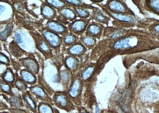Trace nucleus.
<instances>
[{
  "label": "nucleus",
  "mask_w": 159,
  "mask_h": 113,
  "mask_svg": "<svg viewBox=\"0 0 159 113\" xmlns=\"http://www.w3.org/2000/svg\"><path fill=\"white\" fill-rule=\"evenodd\" d=\"M152 38L147 31L130 29L128 33L117 40L109 41L103 39L99 41L92 50L89 60L107 63L117 56L144 53L154 48Z\"/></svg>",
  "instance_id": "1"
},
{
  "label": "nucleus",
  "mask_w": 159,
  "mask_h": 113,
  "mask_svg": "<svg viewBox=\"0 0 159 113\" xmlns=\"http://www.w3.org/2000/svg\"><path fill=\"white\" fill-rule=\"evenodd\" d=\"M103 12L112 18L113 20L111 23L113 26L123 29H134L136 27L138 29L147 31L150 26V19L148 18H141L138 16L114 13L106 10Z\"/></svg>",
  "instance_id": "2"
},
{
  "label": "nucleus",
  "mask_w": 159,
  "mask_h": 113,
  "mask_svg": "<svg viewBox=\"0 0 159 113\" xmlns=\"http://www.w3.org/2000/svg\"><path fill=\"white\" fill-rule=\"evenodd\" d=\"M102 8V10L122 15H125L137 16L134 12L126 4L125 1L123 0H109L106 4L102 3L96 4Z\"/></svg>",
  "instance_id": "3"
},
{
  "label": "nucleus",
  "mask_w": 159,
  "mask_h": 113,
  "mask_svg": "<svg viewBox=\"0 0 159 113\" xmlns=\"http://www.w3.org/2000/svg\"><path fill=\"white\" fill-rule=\"evenodd\" d=\"M29 33L34 42L35 48L44 56L45 59H52L54 56L53 50L45 41L42 35L35 30H30Z\"/></svg>",
  "instance_id": "4"
},
{
  "label": "nucleus",
  "mask_w": 159,
  "mask_h": 113,
  "mask_svg": "<svg viewBox=\"0 0 159 113\" xmlns=\"http://www.w3.org/2000/svg\"><path fill=\"white\" fill-rule=\"evenodd\" d=\"M52 99L54 105L60 109L67 112H70L75 109L73 103L66 91L56 92Z\"/></svg>",
  "instance_id": "5"
},
{
  "label": "nucleus",
  "mask_w": 159,
  "mask_h": 113,
  "mask_svg": "<svg viewBox=\"0 0 159 113\" xmlns=\"http://www.w3.org/2000/svg\"><path fill=\"white\" fill-rule=\"evenodd\" d=\"M40 32L45 41L52 50H54L56 53L59 52L62 45L61 37L48 30L45 28H42Z\"/></svg>",
  "instance_id": "6"
},
{
  "label": "nucleus",
  "mask_w": 159,
  "mask_h": 113,
  "mask_svg": "<svg viewBox=\"0 0 159 113\" xmlns=\"http://www.w3.org/2000/svg\"><path fill=\"white\" fill-rule=\"evenodd\" d=\"M83 83L81 77H75L72 79L69 88L66 90V92L73 103L76 102L81 93Z\"/></svg>",
  "instance_id": "7"
},
{
  "label": "nucleus",
  "mask_w": 159,
  "mask_h": 113,
  "mask_svg": "<svg viewBox=\"0 0 159 113\" xmlns=\"http://www.w3.org/2000/svg\"><path fill=\"white\" fill-rule=\"evenodd\" d=\"M91 20L90 18L87 19H80L76 20L70 23L68 26L70 33L77 36H81L86 32Z\"/></svg>",
  "instance_id": "8"
},
{
  "label": "nucleus",
  "mask_w": 159,
  "mask_h": 113,
  "mask_svg": "<svg viewBox=\"0 0 159 113\" xmlns=\"http://www.w3.org/2000/svg\"><path fill=\"white\" fill-rule=\"evenodd\" d=\"M19 63L25 69L35 75L39 73V65L33 54L30 53L26 57L19 59Z\"/></svg>",
  "instance_id": "9"
},
{
  "label": "nucleus",
  "mask_w": 159,
  "mask_h": 113,
  "mask_svg": "<svg viewBox=\"0 0 159 113\" xmlns=\"http://www.w3.org/2000/svg\"><path fill=\"white\" fill-rule=\"evenodd\" d=\"M32 95L41 102L49 103L52 106L54 105L52 100L42 86L35 85L28 87Z\"/></svg>",
  "instance_id": "10"
},
{
  "label": "nucleus",
  "mask_w": 159,
  "mask_h": 113,
  "mask_svg": "<svg viewBox=\"0 0 159 113\" xmlns=\"http://www.w3.org/2000/svg\"><path fill=\"white\" fill-rule=\"evenodd\" d=\"M57 12L59 15L57 18L58 21L65 25L76 20L78 17L73 8L68 5L67 7L57 11Z\"/></svg>",
  "instance_id": "11"
},
{
  "label": "nucleus",
  "mask_w": 159,
  "mask_h": 113,
  "mask_svg": "<svg viewBox=\"0 0 159 113\" xmlns=\"http://www.w3.org/2000/svg\"><path fill=\"white\" fill-rule=\"evenodd\" d=\"M45 29L62 37L69 33L68 27L59 21L51 20L48 21L45 25Z\"/></svg>",
  "instance_id": "12"
},
{
  "label": "nucleus",
  "mask_w": 159,
  "mask_h": 113,
  "mask_svg": "<svg viewBox=\"0 0 159 113\" xmlns=\"http://www.w3.org/2000/svg\"><path fill=\"white\" fill-rule=\"evenodd\" d=\"M87 49L84 45L80 41L63 50H64V52L68 55L81 58L86 54Z\"/></svg>",
  "instance_id": "13"
},
{
  "label": "nucleus",
  "mask_w": 159,
  "mask_h": 113,
  "mask_svg": "<svg viewBox=\"0 0 159 113\" xmlns=\"http://www.w3.org/2000/svg\"><path fill=\"white\" fill-rule=\"evenodd\" d=\"M105 27L104 25L92 21L88 25L85 35L100 39L103 36Z\"/></svg>",
  "instance_id": "14"
},
{
  "label": "nucleus",
  "mask_w": 159,
  "mask_h": 113,
  "mask_svg": "<svg viewBox=\"0 0 159 113\" xmlns=\"http://www.w3.org/2000/svg\"><path fill=\"white\" fill-rule=\"evenodd\" d=\"M24 105L26 108L34 113H38V104L36 98L27 90L22 94Z\"/></svg>",
  "instance_id": "15"
},
{
  "label": "nucleus",
  "mask_w": 159,
  "mask_h": 113,
  "mask_svg": "<svg viewBox=\"0 0 159 113\" xmlns=\"http://www.w3.org/2000/svg\"><path fill=\"white\" fill-rule=\"evenodd\" d=\"M90 19L91 20L97 23L106 25L108 26L109 21H111V18L105 13L102 10L97 7L92 10Z\"/></svg>",
  "instance_id": "16"
},
{
  "label": "nucleus",
  "mask_w": 159,
  "mask_h": 113,
  "mask_svg": "<svg viewBox=\"0 0 159 113\" xmlns=\"http://www.w3.org/2000/svg\"><path fill=\"white\" fill-rule=\"evenodd\" d=\"M41 15L43 18L49 21L54 20L57 18V11L46 2H43L40 7Z\"/></svg>",
  "instance_id": "17"
},
{
  "label": "nucleus",
  "mask_w": 159,
  "mask_h": 113,
  "mask_svg": "<svg viewBox=\"0 0 159 113\" xmlns=\"http://www.w3.org/2000/svg\"><path fill=\"white\" fill-rule=\"evenodd\" d=\"M63 64L68 71L72 75L74 74L79 69L80 61L77 57L68 55L64 59Z\"/></svg>",
  "instance_id": "18"
},
{
  "label": "nucleus",
  "mask_w": 159,
  "mask_h": 113,
  "mask_svg": "<svg viewBox=\"0 0 159 113\" xmlns=\"http://www.w3.org/2000/svg\"><path fill=\"white\" fill-rule=\"evenodd\" d=\"M9 50L12 55L16 59H22V56L25 55L28 56L29 54L22 48L20 47L18 44L15 41H12L9 45Z\"/></svg>",
  "instance_id": "19"
},
{
  "label": "nucleus",
  "mask_w": 159,
  "mask_h": 113,
  "mask_svg": "<svg viewBox=\"0 0 159 113\" xmlns=\"http://www.w3.org/2000/svg\"><path fill=\"white\" fill-rule=\"evenodd\" d=\"M14 91L15 94L12 97H10V98L7 97L5 99L9 103L11 106L14 109H22L25 107L22 95L20 94L18 92L16 93Z\"/></svg>",
  "instance_id": "20"
},
{
  "label": "nucleus",
  "mask_w": 159,
  "mask_h": 113,
  "mask_svg": "<svg viewBox=\"0 0 159 113\" xmlns=\"http://www.w3.org/2000/svg\"><path fill=\"white\" fill-rule=\"evenodd\" d=\"M20 76L28 85H35L37 82V77L35 75L31 72L26 69H23L20 71Z\"/></svg>",
  "instance_id": "21"
},
{
  "label": "nucleus",
  "mask_w": 159,
  "mask_h": 113,
  "mask_svg": "<svg viewBox=\"0 0 159 113\" xmlns=\"http://www.w3.org/2000/svg\"><path fill=\"white\" fill-rule=\"evenodd\" d=\"M99 63H91L82 71L80 77L82 80H86L90 79L95 72V70L99 66Z\"/></svg>",
  "instance_id": "22"
},
{
  "label": "nucleus",
  "mask_w": 159,
  "mask_h": 113,
  "mask_svg": "<svg viewBox=\"0 0 159 113\" xmlns=\"http://www.w3.org/2000/svg\"><path fill=\"white\" fill-rule=\"evenodd\" d=\"M1 79L9 83L13 88H15L14 83L16 80L15 73L11 67H7L1 75Z\"/></svg>",
  "instance_id": "23"
},
{
  "label": "nucleus",
  "mask_w": 159,
  "mask_h": 113,
  "mask_svg": "<svg viewBox=\"0 0 159 113\" xmlns=\"http://www.w3.org/2000/svg\"><path fill=\"white\" fill-rule=\"evenodd\" d=\"M79 38L76 35L69 33L62 37V45L64 49L78 42Z\"/></svg>",
  "instance_id": "24"
},
{
  "label": "nucleus",
  "mask_w": 159,
  "mask_h": 113,
  "mask_svg": "<svg viewBox=\"0 0 159 113\" xmlns=\"http://www.w3.org/2000/svg\"><path fill=\"white\" fill-rule=\"evenodd\" d=\"M80 39L88 49H93L97 44V39L91 37L82 35Z\"/></svg>",
  "instance_id": "25"
},
{
  "label": "nucleus",
  "mask_w": 159,
  "mask_h": 113,
  "mask_svg": "<svg viewBox=\"0 0 159 113\" xmlns=\"http://www.w3.org/2000/svg\"><path fill=\"white\" fill-rule=\"evenodd\" d=\"M16 80L14 83L15 88L20 91L22 93L27 91L28 88V84L21 78L20 76H18L17 73H15Z\"/></svg>",
  "instance_id": "26"
},
{
  "label": "nucleus",
  "mask_w": 159,
  "mask_h": 113,
  "mask_svg": "<svg viewBox=\"0 0 159 113\" xmlns=\"http://www.w3.org/2000/svg\"><path fill=\"white\" fill-rule=\"evenodd\" d=\"M70 7H76L85 8L86 9H90L92 10L96 8V7L92 6V5H89L82 1H75V0H67L64 1Z\"/></svg>",
  "instance_id": "27"
},
{
  "label": "nucleus",
  "mask_w": 159,
  "mask_h": 113,
  "mask_svg": "<svg viewBox=\"0 0 159 113\" xmlns=\"http://www.w3.org/2000/svg\"><path fill=\"white\" fill-rule=\"evenodd\" d=\"M14 24L13 22H11L7 24L4 30L1 32L0 34V38L2 41L5 42L9 37L13 30Z\"/></svg>",
  "instance_id": "28"
},
{
  "label": "nucleus",
  "mask_w": 159,
  "mask_h": 113,
  "mask_svg": "<svg viewBox=\"0 0 159 113\" xmlns=\"http://www.w3.org/2000/svg\"><path fill=\"white\" fill-rule=\"evenodd\" d=\"M1 91L3 94L12 97L15 94L13 87L9 83L6 82L1 79Z\"/></svg>",
  "instance_id": "29"
},
{
  "label": "nucleus",
  "mask_w": 159,
  "mask_h": 113,
  "mask_svg": "<svg viewBox=\"0 0 159 113\" xmlns=\"http://www.w3.org/2000/svg\"><path fill=\"white\" fill-rule=\"evenodd\" d=\"M70 7L73 8L77 15L78 17L80 18V19H89V18H90L91 16V14L88 9L80 7Z\"/></svg>",
  "instance_id": "30"
},
{
  "label": "nucleus",
  "mask_w": 159,
  "mask_h": 113,
  "mask_svg": "<svg viewBox=\"0 0 159 113\" xmlns=\"http://www.w3.org/2000/svg\"><path fill=\"white\" fill-rule=\"evenodd\" d=\"M37 113H55V111L51 104L41 102L38 104Z\"/></svg>",
  "instance_id": "31"
},
{
  "label": "nucleus",
  "mask_w": 159,
  "mask_h": 113,
  "mask_svg": "<svg viewBox=\"0 0 159 113\" xmlns=\"http://www.w3.org/2000/svg\"><path fill=\"white\" fill-rule=\"evenodd\" d=\"M45 2L55 9L57 10V11L61 10L68 6V4L65 2L64 1L46 0L45 1Z\"/></svg>",
  "instance_id": "32"
},
{
  "label": "nucleus",
  "mask_w": 159,
  "mask_h": 113,
  "mask_svg": "<svg viewBox=\"0 0 159 113\" xmlns=\"http://www.w3.org/2000/svg\"><path fill=\"white\" fill-rule=\"evenodd\" d=\"M11 60L5 54L1 52L0 53V63L1 64L4 65L6 66H9Z\"/></svg>",
  "instance_id": "33"
},
{
  "label": "nucleus",
  "mask_w": 159,
  "mask_h": 113,
  "mask_svg": "<svg viewBox=\"0 0 159 113\" xmlns=\"http://www.w3.org/2000/svg\"><path fill=\"white\" fill-rule=\"evenodd\" d=\"M148 30L150 33H153L155 34L159 35V24L155 25H150L148 28Z\"/></svg>",
  "instance_id": "34"
},
{
  "label": "nucleus",
  "mask_w": 159,
  "mask_h": 113,
  "mask_svg": "<svg viewBox=\"0 0 159 113\" xmlns=\"http://www.w3.org/2000/svg\"><path fill=\"white\" fill-rule=\"evenodd\" d=\"M15 42H16L18 44H20L22 43V40H21V37L19 33L16 34L15 35Z\"/></svg>",
  "instance_id": "35"
},
{
  "label": "nucleus",
  "mask_w": 159,
  "mask_h": 113,
  "mask_svg": "<svg viewBox=\"0 0 159 113\" xmlns=\"http://www.w3.org/2000/svg\"><path fill=\"white\" fill-rule=\"evenodd\" d=\"M6 10L5 7L3 5H0V15H2V13L4 12Z\"/></svg>",
  "instance_id": "36"
},
{
  "label": "nucleus",
  "mask_w": 159,
  "mask_h": 113,
  "mask_svg": "<svg viewBox=\"0 0 159 113\" xmlns=\"http://www.w3.org/2000/svg\"><path fill=\"white\" fill-rule=\"evenodd\" d=\"M91 1V2H93V3L96 4L102 3V2H103V1H103V0H102V1H94V0H93V1Z\"/></svg>",
  "instance_id": "37"
},
{
  "label": "nucleus",
  "mask_w": 159,
  "mask_h": 113,
  "mask_svg": "<svg viewBox=\"0 0 159 113\" xmlns=\"http://www.w3.org/2000/svg\"><path fill=\"white\" fill-rule=\"evenodd\" d=\"M55 113H60L59 111H58L56 108L54 109Z\"/></svg>",
  "instance_id": "38"
},
{
  "label": "nucleus",
  "mask_w": 159,
  "mask_h": 113,
  "mask_svg": "<svg viewBox=\"0 0 159 113\" xmlns=\"http://www.w3.org/2000/svg\"><path fill=\"white\" fill-rule=\"evenodd\" d=\"M96 113H99V108L97 107H96Z\"/></svg>",
  "instance_id": "39"
},
{
  "label": "nucleus",
  "mask_w": 159,
  "mask_h": 113,
  "mask_svg": "<svg viewBox=\"0 0 159 113\" xmlns=\"http://www.w3.org/2000/svg\"><path fill=\"white\" fill-rule=\"evenodd\" d=\"M1 113H10L8 111H3V112H1Z\"/></svg>",
  "instance_id": "40"
}]
</instances>
